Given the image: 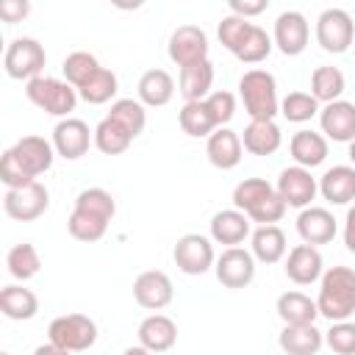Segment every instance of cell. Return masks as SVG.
Returning <instances> with one entry per match:
<instances>
[{
    "instance_id": "6da1fadb",
    "label": "cell",
    "mask_w": 355,
    "mask_h": 355,
    "mask_svg": "<svg viewBox=\"0 0 355 355\" xmlns=\"http://www.w3.org/2000/svg\"><path fill=\"white\" fill-rule=\"evenodd\" d=\"M233 208L250 216L258 225H275L286 214V202L280 200L277 189L263 178H244L233 189Z\"/></svg>"
},
{
    "instance_id": "7a4b0ae2",
    "label": "cell",
    "mask_w": 355,
    "mask_h": 355,
    "mask_svg": "<svg viewBox=\"0 0 355 355\" xmlns=\"http://www.w3.org/2000/svg\"><path fill=\"white\" fill-rule=\"evenodd\" d=\"M316 308L330 322H347L355 313V269L330 266L319 280Z\"/></svg>"
},
{
    "instance_id": "3957f363",
    "label": "cell",
    "mask_w": 355,
    "mask_h": 355,
    "mask_svg": "<svg viewBox=\"0 0 355 355\" xmlns=\"http://www.w3.org/2000/svg\"><path fill=\"white\" fill-rule=\"evenodd\" d=\"M239 97L250 119H275L280 114L277 80L266 69H247L239 78Z\"/></svg>"
},
{
    "instance_id": "277c9868",
    "label": "cell",
    "mask_w": 355,
    "mask_h": 355,
    "mask_svg": "<svg viewBox=\"0 0 355 355\" xmlns=\"http://www.w3.org/2000/svg\"><path fill=\"white\" fill-rule=\"evenodd\" d=\"M25 97L36 108H42L44 114L61 116V119H67L78 105V89L69 86L67 80L50 78V75H39V78L28 80L25 83Z\"/></svg>"
},
{
    "instance_id": "5b68a950",
    "label": "cell",
    "mask_w": 355,
    "mask_h": 355,
    "mask_svg": "<svg viewBox=\"0 0 355 355\" xmlns=\"http://www.w3.org/2000/svg\"><path fill=\"white\" fill-rule=\"evenodd\" d=\"M44 64H47V53L33 36L11 39L8 47H6V55H3L6 75L14 78V80H25V83L39 78V75H44L42 72Z\"/></svg>"
},
{
    "instance_id": "8992f818",
    "label": "cell",
    "mask_w": 355,
    "mask_h": 355,
    "mask_svg": "<svg viewBox=\"0 0 355 355\" xmlns=\"http://www.w3.org/2000/svg\"><path fill=\"white\" fill-rule=\"evenodd\" d=\"M47 338L55 347H61V349L83 352V349L94 347V341H97V324L86 313H64V316H55L50 322Z\"/></svg>"
},
{
    "instance_id": "52a82bcc",
    "label": "cell",
    "mask_w": 355,
    "mask_h": 355,
    "mask_svg": "<svg viewBox=\"0 0 355 355\" xmlns=\"http://www.w3.org/2000/svg\"><path fill=\"white\" fill-rule=\"evenodd\" d=\"M316 42L324 53H347L355 42V22L344 8H324L316 17Z\"/></svg>"
},
{
    "instance_id": "ba28073f",
    "label": "cell",
    "mask_w": 355,
    "mask_h": 355,
    "mask_svg": "<svg viewBox=\"0 0 355 355\" xmlns=\"http://www.w3.org/2000/svg\"><path fill=\"white\" fill-rule=\"evenodd\" d=\"M50 205V191L44 183L33 180L22 189H6L3 194V211L17 222H33L39 219Z\"/></svg>"
},
{
    "instance_id": "9c48e42d",
    "label": "cell",
    "mask_w": 355,
    "mask_h": 355,
    "mask_svg": "<svg viewBox=\"0 0 355 355\" xmlns=\"http://www.w3.org/2000/svg\"><path fill=\"white\" fill-rule=\"evenodd\" d=\"M172 258H175V263H178V269L183 275H205L216 263L214 244L202 233H186V236H180L175 241Z\"/></svg>"
},
{
    "instance_id": "30bf717a",
    "label": "cell",
    "mask_w": 355,
    "mask_h": 355,
    "mask_svg": "<svg viewBox=\"0 0 355 355\" xmlns=\"http://www.w3.org/2000/svg\"><path fill=\"white\" fill-rule=\"evenodd\" d=\"M169 58L183 69L200 61H208V36L200 25H178L166 44Z\"/></svg>"
},
{
    "instance_id": "8fae6325",
    "label": "cell",
    "mask_w": 355,
    "mask_h": 355,
    "mask_svg": "<svg viewBox=\"0 0 355 355\" xmlns=\"http://www.w3.org/2000/svg\"><path fill=\"white\" fill-rule=\"evenodd\" d=\"M214 272L225 288H247L255 277V255L244 247H227L216 258Z\"/></svg>"
},
{
    "instance_id": "7c38bea8",
    "label": "cell",
    "mask_w": 355,
    "mask_h": 355,
    "mask_svg": "<svg viewBox=\"0 0 355 355\" xmlns=\"http://www.w3.org/2000/svg\"><path fill=\"white\" fill-rule=\"evenodd\" d=\"M89 144H94V130H89V125L78 116H67L58 119L53 128V147L61 158L67 161H78L80 155L89 153Z\"/></svg>"
},
{
    "instance_id": "4fadbf2b",
    "label": "cell",
    "mask_w": 355,
    "mask_h": 355,
    "mask_svg": "<svg viewBox=\"0 0 355 355\" xmlns=\"http://www.w3.org/2000/svg\"><path fill=\"white\" fill-rule=\"evenodd\" d=\"M11 158L19 164V169L36 180L39 175H44L50 166H53V158H55V147L53 141L42 139V136H22L14 147H8Z\"/></svg>"
},
{
    "instance_id": "5bb4252c",
    "label": "cell",
    "mask_w": 355,
    "mask_h": 355,
    "mask_svg": "<svg viewBox=\"0 0 355 355\" xmlns=\"http://www.w3.org/2000/svg\"><path fill=\"white\" fill-rule=\"evenodd\" d=\"M308 39H311V25H308L302 11L288 8V11L277 14L275 31H272V42L277 44V50L283 55H300L308 47Z\"/></svg>"
},
{
    "instance_id": "9a60e30c",
    "label": "cell",
    "mask_w": 355,
    "mask_h": 355,
    "mask_svg": "<svg viewBox=\"0 0 355 355\" xmlns=\"http://www.w3.org/2000/svg\"><path fill=\"white\" fill-rule=\"evenodd\" d=\"M275 189H277L280 200L286 202V208H288V205H291V208H308L311 200H313L316 191H319V183H316V178L311 175V169L294 164V166H286V169L280 172Z\"/></svg>"
},
{
    "instance_id": "2e32d148",
    "label": "cell",
    "mask_w": 355,
    "mask_h": 355,
    "mask_svg": "<svg viewBox=\"0 0 355 355\" xmlns=\"http://www.w3.org/2000/svg\"><path fill=\"white\" fill-rule=\"evenodd\" d=\"M172 297H175V286H172L169 275L161 269H147L133 280V300L147 311L166 308L172 302Z\"/></svg>"
},
{
    "instance_id": "e0dca14e",
    "label": "cell",
    "mask_w": 355,
    "mask_h": 355,
    "mask_svg": "<svg viewBox=\"0 0 355 355\" xmlns=\"http://www.w3.org/2000/svg\"><path fill=\"white\" fill-rule=\"evenodd\" d=\"M286 277L297 286H311L316 280H322L324 275V261H322V252L311 244H297L288 250V258H286Z\"/></svg>"
},
{
    "instance_id": "ac0fdd59",
    "label": "cell",
    "mask_w": 355,
    "mask_h": 355,
    "mask_svg": "<svg viewBox=\"0 0 355 355\" xmlns=\"http://www.w3.org/2000/svg\"><path fill=\"white\" fill-rule=\"evenodd\" d=\"M297 233L302 239V244H327L336 239L338 233V225H336V216L327 211V208H319V205H308L300 211L297 216Z\"/></svg>"
},
{
    "instance_id": "d6986e66",
    "label": "cell",
    "mask_w": 355,
    "mask_h": 355,
    "mask_svg": "<svg viewBox=\"0 0 355 355\" xmlns=\"http://www.w3.org/2000/svg\"><path fill=\"white\" fill-rule=\"evenodd\" d=\"M319 125H322V136L324 139L349 144L355 139V103H349V100L327 103L319 111Z\"/></svg>"
},
{
    "instance_id": "ffe728a7",
    "label": "cell",
    "mask_w": 355,
    "mask_h": 355,
    "mask_svg": "<svg viewBox=\"0 0 355 355\" xmlns=\"http://www.w3.org/2000/svg\"><path fill=\"white\" fill-rule=\"evenodd\" d=\"M205 155H208V161H211L216 169H222V172L236 169V166L241 164V155H244L241 136H239L236 130H230V128H216V130L208 136V141H205Z\"/></svg>"
},
{
    "instance_id": "44dd1931",
    "label": "cell",
    "mask_w": 355,
    "mask_h": 355,
    "mask_svg": "<svg viewBox=\"0 0 355 355\" xmlns=\"http://www.w3.org/2000/svg\"><path fill=\"white\" fill-rule=\"evenodd\" d=\"M175 341H178V324L166 313H150L147 319H141V324H139V344L144 349L158 355V352L172 349Z\"/></svg>"
},
{
    "instance_id": "7402d4cb",
    "label": "cell",
    "mask_w": 355,
    "mask_h": 355,
    "mask_svg": "<svg viewBox=\"0 0 355 355\" xmlns=\"http://www.w3.org/2000/svg\"><path fill=\"white\" fill-rule=\"evenodd\" d=\"M250 236V216L241 214L239 208H225L216 211L211 219V241L225 244V247H239Z\"/></svg>"
},
{
    "instance_id": "603a6c76",
    "label": "cell",
    "mask_w": 355,
    "mask_h": 355,
    "mask_svg": "<svg viewBox=\"0 0 355 355\" xmlns=\"http://www.w3.org/2000/svg\"><path fill=\"white\" fill-rule=\"evenodd\" d=\"M241 144L250 155H272L283 144V133L275 119H250L241 133Z\"/></svg>"
},
{
    "instance_id": "cb8c5ba5",
    "label": "cell",
    "mask_w": 355,
    "mask_h": 355,
    "mask_svg": "<svg viewBox=\"0 0 355 355\" xmlns=\"http://www.w3.org/2000/svg\"><path fill=\"white\" fill-rule=\"evenodd\" d=\"M277 344L286 355H316L324 344V333L316 324H283Z\"/></svg>"
},
{
    "instance_id": "d4e9b609",
    "label": "cell",
    "mask_w": 355,
    "mask_h": 355,
    "mask_svg": "<svg viewBox=\"0 0 355 355\" xmlns=\"http://www.w3.org/2000/svg\"><path fill=\"white\" fill-rule=\"evenodd\" d=\"M319 194L333 205H347L355 200V166L338 164L319 178Z\"/></svg>"
},
{
    "instance_id": "484cf974",
    "label": "cell",
    "mask_w": 355,
    "mask_h": 355,
    "mask_svg": "<svg viewBox=\"0 0 355 355\" xmlns=\"http://www.w3.org/2000/svg\"><path fill=\"white\" fill-rule=\"evenodd\" d=\"M327 150H330L327 147V139L322 133H316V130H308V128L297 130L291 136V141H288L291 158L297 161V166H305V169H313V166L324 164Z\"/></svg>"
},
{
    "instance_id": "4316f807",
    "label": "cell",
    "mask_w": 355,
    "mask_h": 355,
    "mask_svg": "<svg viewBox=\"0 0 355 355\" xmlns=\"http://www.w3.org/2000/svg\"><path fill=\"white\" fill-rule=\"evenodd\" d=\"M139 103L150 108H161L175 97V78L166 69H147L139 78Z\"/></svg>"
},
{
    "instance_id": "83f0119b",
    "label": "cell",
    "mask_w": 355,
    "mask_h": 355,
    "mask_svg": "<svg viewBox=\"0 0 355 355\" xmlns=\"http://www.w3.org/2000/svg\"><path fill=\"white\" fill-rule=\"evenodd\" d=\"M275 311L283 319V324H313L319 316L316 300H311L302 291H283L275 302Z\"/></svg>"
},
{
    "instance_id": "f1b7e54d",
    "label": "cell",
    "mask_w": 355,
    "mask_h": 355,
    "mask_svg": "<svg viewBox=\"0 0 355 355\" xmlns=\"http://www.w3.org/2000/svg\"><path fill=\"white\" fill-rule=\"evenodd\" d=\"M252 250V255H255V261H261V263H277L283 255H286V250H288V244H286V233L277 227V225H258L255 230H252V244H250Z\"/></svg>"
},
{
    "instance_id": "f546056e",
    "label": "cell",
    "mask_w": 355,
    "mask_h": 355,
    "mask_svg": "<svg viewBox=\"0 0 355 355\" xmlns=\"http://www.w3.org/2000/svg\"><path fill=\"white\" fill-rule=\"evenodd\" d=\"M178 86H180L178 92L183 94L186 103L205 100V97L211 94V86H214V64H211V61H200V64L183 67Z\"/></svg>"
},
{
    "instance_id": "4dcf8cb0",
    "label": "cell",
    "mask_w": 355,
    "mask_h": 355,
    "mask_svg": "<svg viewBox=\"0 0 355 355\" xmlns=\"http://www.w3.org/2000/svg\"><path fill=\"white\" fill-rule=\"evenodd\" d=\"M0 311L3 316L17 319V322L33 319L39 311V297L25 286H6L0 291Z\"/></svg>"
},
{
    "instance_id": "1f68e13d",
    "label": "cell",
    "mask_w": 355,
    "mask_h": 355,
    "mask_svg": "<svg viewBox=\"0 0 355 355\" xmlns=\"http://www.w3.org/2000/svg\"><path fill=\"white\" fill-rule=\"evenodd\" d=\"M178 125L186 136L191 139H208L216 130V122L205 105V100H194V103H183V108L178 111Z\"/></svg>"
},
{
    "instance_id": "d6a6232c",
    "label": "cell",
    "mask_w": 355,
    "mask_h": 355,
    "mask_svg": "<svg viewBox=\"0 0 355 355\" xmlns=\"http://www.w3.org/2000/svg\"><path fill=\"white\" fill-rule=\"evenodd\" d=\"M108 222H111V219H105V216H100V214L83 211V208H72V214H69V219H67V230H69L72 239L92 244V241H100V239L105 236Z\"/></svg>"
},
{
    "instance_id": "836d02e7",
    "label": "cell",
    "mask_w": 355,
    "mask_h": 355,
    "mask_svg": "<svg viewBox=\"0 0 355 355\" xmlns=\"http://www.w3.org/2000/svg\"><path fill=\"white\" fill-rule=\"evenodd\" d=\"M347 89V80H344V72L338 67H316L313 75H311V94L319 100V103H336L341 100Z\"/></svg>"
},
{
    "instance_id": "e575fe53",
    "label": "cell",
    "mask_w": 355,
    "mask_h": 355,
    "mask_svg": "<svg viewBox=\"0 0 355 355\" xmlns=\"http://www.w3.org/2000/svg\"><path fill=\"white\" fill-rule=\"evenodd\" d=\"M130 141H133V136L119 122H114L111 116L100 119V125L94 128V147L103 155H119L130 147Z\"/></svg>"
},
{
    "instance_id": "d590c367",
    "label": "cell",
    "mask_w": 355,
    "mask_h": 355,
    "mask_svg": "<svg viewBox=\"0 0 355 355\" xmlns=\"http://www.w3.org/2000/svg\"><path fill=\"white\" fill-rule=\"evenodd\" d=\"M6 266H8V275H11V277H17V280L25 283V280H31V277L39 275V269H42V258H39V252H36L33 244L22 241V244H14V247L8 250V255H6Z\"/></svg>"
},
{
    "instance_id": "8d00e7d4",
    "label": "cell",
    "mask_w": 355,
    "mask_h": 355,
    "mask_svg": "<svg viewBox=\"0 0 355 355\" xmlns=\"http://www.w3.org/2000/svg\"><path fill=\"white\" fill-rule=\"evenodd\" d=\"M61 72H64V80H67L69 86L80 89V86H86V83L100 72V61H97L92 53H86V50H75V53H69V55L64 58Z\"/></svg>"
},
{
    "instance_id": "74e56055",
    "label": "cell",
    "mask_w": 355,
    "mask_h": 355,
    "mask_svg": "<svg viewBox=\"0 0 355 355\" xmlns=\"http://www.w3.org/2000/svg\"><path fill=\"white\" fill-rule=\"evenodd\" d=\"M108 116H111L114 122H119L133 139H136V136L144 130V125H147V111H144V105H141L139 100H133V97H119V100H114Z\"/></svg>"
},
{
    "instance_id": "f35d334b",
    "label": "cell",
    "mask_w": 355,
    "mask_h": 355,
    "mask_svg": "<svg viewBox=\"0 0 355 355\" xmlns=\"http://www.w3.org/2000/svg\"><path fill=\"white\" fill-rule=\"evenodd\" d=\"M116 89H119L116 75H114L111 69L100 67V72H97L86 86H80V89H78V97H80V100H86L89 105H103V103L114 100Z\"/></svg>"
},
{
    "instance_id": "ab89813d",
    "label": "cell",
    "mask_w": 355,
    "mask_h": 355,
    "mask_svg": "<svg viewBox=\"0 0 355 355\" xmlns=\"http://www.w3.org/2000/svg\"><path fill=\"white\" fill-rule=\"evenodd\" d=\"M319 111H322V108H319V100H316L311 92H288V94L280 100V114H283L288 122H297V125L313 119Z\"/></svg>"
},
{
    "instance_id": "60d3db41",
    "label": "cell",
    "mask_w": 355,
    "mask_h": 355,
    "mask_svg": "<svg viewBox=\"0 0 355 355\" xmlns=\"http://www.w3.org/2000/svg\"><path fill=\"white\" fill-rule=\"evenodd\" d=\"M272 47H275L272 36H269L261 25H252V31L247 33L244 44L236 50V58H239V61H244V64H261V61L272 53Z\"/></svg>"
},
{
    "instance_id": "b9f144b4",
    "label": "cell",
    "mask_w": 355,
    "mask_h": 355,
    "mask_svg": "<svg viewBox=\"0 0 355 355\" xmlns=\"http://www.w3.org/2000/svg\"><path fill=\"white\" fill-rule=\"evenodd\" d=\"M252 25H255V22H250V19H244V17H236V14L222 17V22H219V28H216L222 47L236 55V50L244 44V39H247V33L252 31Z\"/></svg>"
},
{
    "instance_id": "7bdbcfd3",
    "label": "cell",
    "mask_w": 355,
    "mask_h": 355,
    "mask_svg": "<svg viewBox=\"0 0 355 355\" xmlns=\"http://www.w3.org/2000/svg\"><path fill=\"white\" fill-rule=\"evenodd\" d=\"M75 208L100 214V216H105V219H114V214H116V202H114L111 191H105V189H100V186H92V189L78 191V197H75Z\"/></svg>"
},
{
    "instance_id": "ee69618b",
    "label": "cell",
    "mask_w": 355,
    "mask_h": 355,
    "mask_svg": "<svg viewBox=\"0 0 355 355\" xmlns=\"http://www.w3.org/2000/svg\"><path fill=\"white\" fill-rule=\"evenodd\" d=\"M324 344L336 355H355V322H333L324 333Z\"/></svg>"
},
{
    "instance_id": "f6af8a7d",
    "label": "cell",
    "mask_w": 355,
    "mask_h": 355,
    "mask_svg": "<svg viewBox=\"0 0 355 355\" xmlns=\"http://www.w3.org/2000/svg\"><path fill=\"white\" fill-rule=\"evenodd\" d=\"M205 105H208L216 128H225L233 119V114H236V94L233 92H225V89L222 92H211L205 97Z\"/></svg>"
},
{
    "instance_id": "bcb514c9",
    "label": "cell",
    "mask_w": 355,
    "mask_h": 355,
    "mask_svg": "<svg viewBox=\"0 0 355 355\" xmlns=\"http://www.w3.org/2000/svg\"><path fill=\"white\" fill-rule=\"evenodd\" d=\"M31 14L28 0H0V19L3 22H22Z\"/></svg>"
},
{
    "instance_id": "7dc6e473",
    "label": "cell",
    "mask_w": 355,
    "mask_h": 355,
    "mask_svg": "<svg viewBox=\"0 0 355 355\" xmlns=\"http://www.w3.org/2000/svg\"><path fill=\"white\" fill-rule=\"evenodd\" d=\"M227 8H230V14L250 19V17L263 14V11L269 8V0H230V3H227Z\"/></svg>"
},
{
    "instance_id": "c3c4849f",
    "label": "cell",
    "mask_w": 355,
    "mask_h": 355,
    "mask_svg": "<svg viewBox=\"0 0 355 355\" xmlns=\"http://www.w3.org/2000/svg\"><path fill=\"white\" fill-rule=\"evenodd\" d=\"M344 244L349 252H355V205L347 211V219H344Z\"/></svg>"
},
{
    "instance_id": "681fc988",
    "label": "cell",
    "mask_w": 355,
    "mask_h": 355,
    "mask_svg": "<svg viewBox=\"0 0 355 355\" xmlns=\"http://www.w3.org/2000/svg\"><path fill=\"white\" fill-rule=\"evenodd\" d=\"M33 355H72V352H69V349L55 347L53 341H47V344H39V347L33 349Z\"/></svg>"
},
{
    "instance_id": "f907efd6",
    "label": "cell",
    "mask_w": 355,
    "mask_h": 355,
    "mask_svg": "<svg viewBox=\"0 0 355 355\" xmlns=\"http://www.w3.org/2000/svg\"><path fill=\"white\" fill-rule=\"evenodd\" d=\"M122 355H153V352H150V349H144L141 344H136V347H128Z\"/></svg>"
},
{
    "instance_id": "816d5d0a",
    "label": "cell",
    "mask_w": 355,
    "mask_h": 355,
    "mask_svg": "<svg viewBox=\"0 0 355 355\" xmlns=\"http://www.w3.org/2000/svg\"><path fill=\"white\" fill-rule=\"evenodd\" d=\"M349 161H352V166H355V139L349 141Z\"/></svg>"
},
{
    "instance_id": "f5cc1de1",
    "label": "cell",
    "mask_w": 355,
    "mask_h": 355,
    "mask_svg": "<svg viewBox=\"0 0 355 355\" xmlns=\"http://www.w3.org/2000/svg\"><path fill=\"white\" fill-rule=\"evenodd\" d=\"M0 355H11V352H0Z\"/></svg>"
}]
</instances>
